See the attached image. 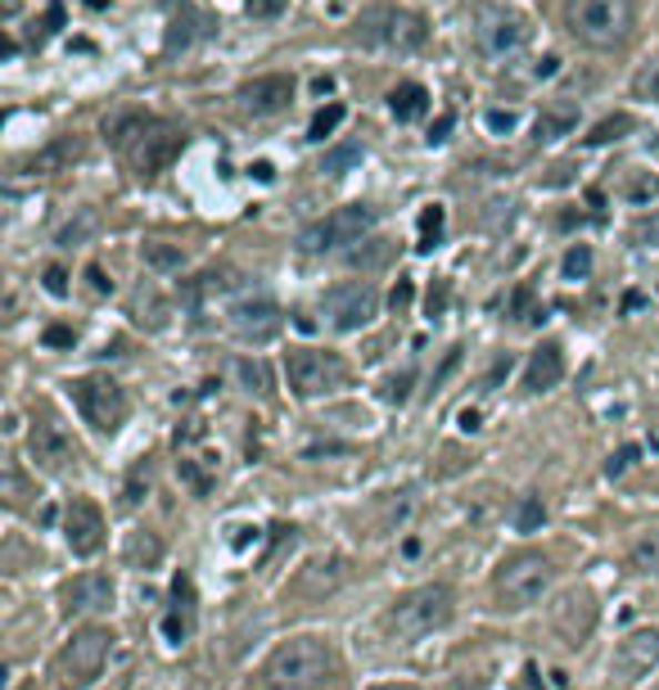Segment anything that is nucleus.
Returning a JSON list of instances; mask_svg holds the SVG:
<instances>
[{
	"instance_id": "nucleus-33",
	"label": "nucleus",
	"mask_w": 659,
	"mask_h": 690,
	"mask_svg": "<svg viewBox=\"0 0 659 690\" xmlns=\"http://www.w3.org/2000/svg\"><path fill=\"white\" fill-rule=\"evenodd\" d=\"M560 271H565V281H587V275H591V248H587V244H574V248L565 253Z\"/></svg>"
},
{
	"instance_id": "nucleus-8",
	"label": "nucleus",
	"mask_w": 659,
	"mask_h": 690,
	"mask_svg": "<svg viewBox=\"0 0 659 690\" xmlns=\"http://www.w3.org/2000/svg\"><path fill=\"white\" fill-rule=\"evenodd\" d=\"M285 375H290V388H294L298 397H321V393H335V388L348 379V366H344V357H335V353L298 348V353L290 357Z\"/></svg>"
},
{
	"instance_id": "nucleus-3",
	"label": "nucleus",
	"mask_w": 659,
	"mask_h": 690,
	"mask_svg": "<svg viewBox=\"0 0 659 690\" xmlns=\"http://www.w3.org/2000/svg\"><path fill=\"white\" fill-rule=\"evenodd\" d=\"M109 655H113V632L109 628H82L69 637V646H63L54 655V686L59 690H87L104 677L109 668Z\"/></svg>"
},
{
	"instance_id": "nucleus-22",
	"label": "nucleus",
	"mask_w": 659,
	"mask_h": 690,
	"mask_svg": "<svg viewBox=\"0 0 659 690\" xmlns=\"http://www.w3.org/2000/svg\"><path fill=\"white\" fill-rule=\"evenodd\" d=\"M388 109H393V118H398V122H416L429 109V91L420 82H403V87L388 91Z\"/></svg>"
},
{
	"instance_id": "nucleus-19",
	"label": "nucleus",
	"mask_w": 659,
	"mask_h": 690,
	"mask_svg": "<svg viewBox=\"0 0 659 690\" xmlns=\"http://www.w3.org/2000/svg\"><path fill=\"white\" fill-rule=\"evenodd\" d=\"M73 456H78V447L69 443V434H63L59 425H37L32 429V460L41 469H63Z\"/></svg>"
},
{
	"instance_id": "nucleus-30",
	"label": "nucleus",
	"mask_w": 659,
	"mask_h": 690,
	"mask_svg": "<svg viewBox=\"0 0 659 690\" xmlns=\"http://www.w3.org/2000/svg\"><path fill=\"white\" fill-rule=\"evenodd\" d=\"M362 163V145L357 141H348V145H339V150H330L325 154V163H321V172H330V176H344L348 168H357Z\"/></svg>"
},
{
	"instance_id": "nucleus-35",
	"label": "nucleus",
	"mask_w": 659,
	"mask_h": 690,
	"mask_svg": "<svg viewBox=\"0 0 659 690\" xmlns=\"http://www.w3.org/2000/svg\"><path fill=\"white\" fill-rule=\"evenodd\" d=\"M176 474H181V483H185V488H190L194 497H209V493H213V483L200 474V465H194V460L181 456V460H176Z\"/></svg>"
},
{
	"instance_id": "nucleus-21",
	"label": "nucleus",
	"mask_w": 659,
	"mask_h": 690,
	"mask_svg": "<svg viewBox=\"0 0 659 690\" xmlns=\"http://www.w3.org/2000/svg\"><path fill=\"white\" fill-rule=\"evenodd\" d=\"M78 154H82L78 135H63V141H54V145H45L41 154H32V159L23 163V172H28V176H50V172H63L69 163H78Z\"/></svg>"
},
{
	"instance_id": "nucleus-39",
	"label": "nucleus",
	"mask_w": 659,
	"mask_h": 690,
	"mask_svg": "<svg viewBox=\"0 0 659 690\" xmlns=\"http://www.w3.org/2000/svg\"><path fill=\"white\" fill-rule=\"evenodd\" d=\"M190 632H194V618H190V613H172L168 623H163V637H168L172 646H181Z\"/></svg>"
},
{
	"instance_id": "nucleus-50",
	"label": "nucleus",
	"mask_w": 659,
	"mask_h": 690,
	"mask_svg": "<svg viewBox=\"0 0 659 690\" xmlns=\"http://www.w3.org/2000/svg\"><path fill=\"white\" fill-rule=\"evenodd\" d=\"M393 307H407L412 303V281H398V285H393V298H388Z\"/></svg>"
},
{
	"instance_id": "nucleus-48",
	"label": "nucleus",
	"mask_w": 659,
	"mask_h": 690,
	"mask_svg": "<svg viewBox=\"0 0 659 690\" xmlns=\"http://www.w3.org/2000/svg\"><path fill=\"white\" fill-rule=\"evenodd\" d=\"M87 281H91L95 294H109V290H113V281L104 275V266H87Z\"/></svg>"
},
{
	"instance_id": "nucleus-54",
	"label": "nucleus",
	"mask_w": 659,
	"mask_h": 690,
	"mask_svg": "<svg viewBox=\"0 0 659 690\" xmlns=\"http://www.w3.org/2000/svg\"><path fill=\"white\" fill-rule=\"evenodd\" d=\"M443 303H447V290L438 285V294H429V316H438V312H443Z\"/></svg>"
},
{
	"instance_id": "nucleus-42",
	"label": "nucleus",
	"mask_w": 659,
	"mask_h": 690,
	"mask_svg": "<svg viewBox=\"0 0 659 690\" xmlns=\"http://www.w3.org/2000/svg\"><path fill=\"white\" fill-rule=\"evenodd\" d=\"M515 122H519V118H515L510 109H493V113H488V131H497V135H510Z\"/></svg>"
},
{
	"instance_id": "nucleus-26",
	"label": "nucleus",
	"mask_w": 659,
	"mask_h": 690,
	"mask_svg": "<svg viewBox=\"0 0 659 690\" xmlns=\"http://www.w3.org/2000/svg\"><path fill=\"white\" fill-rule=\"evenodd\" d=\"M578 126V118L569 113V109H560V113H543L538 122H534V141L538 145H551V141H560V135H569Z\"/></svg>"
},
{
	"instance_id": "nucleus-7",
	"label": "nucleus",
	"mask_w": 659,
	"mask_h": 690,
	"mask_svg": "<svg viewBox=\"0 0 659 690\" xmlns=\"http://www.w3.org/2000/svg\"><path fill=\"white\" fill-rule=\"evenodd\" d=\"M371 226H375V209H366V203H348V209H335L330 217L312 222V226L298 235V244H303V253H330V248L357 244Z\"/></svg>"
},
{
	"instance_id": "nucleus-47",
	"label": "nucleus",
	"mask_w": 659,
	"mask_h": 690,
	"mask_svg": "<svg viewBox=\"0 0 659 690\" xmlns=\"http://www.w3.org/2000/svg\"><path fill=\"white\" fill-rule=\"evenodd\" d=\"M452 126H456V118H452V113H438V122L429 126V145H443V141H447V131H452Z\"/></svg>"
},
{
	"instance_id": "nucleus-4",
	"label": "nucleus",
	"mask_w": 659,
	"mask_h": 690,
	"mask_svg": "<svg viewBox=\"0 0 659 690\" xmlns=\"http://www.w3.org/2000/svg\"><path fill=\"white\" fill-rule=\"evenodd\" d=\"M447 618H452V587L429 582V587L407 591L403 600H393V609L384 613V628L398 641H416V637H429L434 628H443Z\"/></svg>"
},
{
	"instance_id": "nucleus-23",
	"label": "nucleus",
	"mask_w": 659,
	"mask_h": 690,
	"mask_svg": "<svg viewBox=\"0 0 659 690\" xmlns=\"http://www.w3.org/2000/svg\"><path fill=\"white\" fill-rule=\"evenodd\" d=\"M154 118H145V113H118V118H109L104 122V141L109 145H118V150H131L145 135V126H150Z\"/></svg>"
},
{
	"instance_id": "nucleus-1",
	"label": "nucleus",
	"mask_w": 659,
	"mask_h": 690,
	"mask_svg": "<svg viewBox=\"0 0 659 690\" xmlns=\"http://www.w3.org/2000/svg\"><path fill=\"white\" fill-rule=\"evenodd\" d=\"M330 672H335V655H330V646L321 637H290L272 650L267 668H262V677H267L272 690H316Z\"/></svg>"
},
{
	"instance_id": "nucleus-27",
	"label": "nucleus",
	"mask_w": 659,
	"mask_h": 690,
	"mask_svg": "<svg viewBox=\"0 0 659 690\" xmlns=\"http://www.w3.org/2000/svg\"><path fill=\"white\" fill-rule=\"evenodd\" d=\"M637 122H632V113H615V118H606V122H597L587 131V145H610V141H623V135L632 131Z\"/></svg>"
},
{
	"instance_id": "nucleus-34",
	"label": "nucleus",
	"mask_w": 659,
	"mask_h": 690,
	"mask_svg": "<svg viewBox=\"0 0 659 690\" xmlns=\"http://www.w3.org/2000/svg\"><path fill=\"white\" fill-rule=\"evenodd\" d=\"M438 235H443V209H438V203H429V209L420 213V253H429L434 244H438Z\"/></svg>"
},
{
	"instance_id": "nucleus-28",
	"label": "nucleus",
	"mask_w": 659,
	"mask_h": 690,
	"mask_svg": "<svg viewBox=\"0 0 659 690\" xmlns=\"http://www.w3.org/2000/svg\"><path fill=\"white\" fill-rule=\"evenodd\" d=\"M159 556H163V546L150 537V532H131V541H126V565H159Z\"/></svg>"
},
{
	"instance_id": "nucleus-51",
	"label": "nucleus",
	"mask_w": 659,
	"mask_h": 690,
	"mask_svg": "<svg viewBox=\"0 0 659 690\" xmlns=\"http://www.w3.org/2000/svg\"><path fill=\"white\" fill-rule=\"evenodd\" d=\"M59 28H63V6H50V10H45V37L59 32Z\"/></svg>"
},
{
	"instance_id": "nucleus-9",
	"label": "nucleus",
	"mask_w": 659,
	"mask_h": 690,
	"mask_svg": "<svg viewBox=\"0 0 659 690\" xmlns=\"http://www.w3.org/2000/svg\"><path fill=\"white\" fill-rule=\"evenodd\" d=\"M73 402L87 416V425H95L100 434H113L126 416V393L104 379V375H87V379H73Z\"/></svg>"
},
{
	"instance_id": "nucleus-52",
	"label": "nucleus",
	"mask_w": 659,
	"mask_h": 690,
	"mask_svg": "<svg viewBox=\"0 0 659 690\" xmlns=\"http://www.w3.org/2000/svg\"><path fill=\"white\" fill-rule=\"evenodd\" d=\"M460 429L475 434V429H479V410H460Z\"/></svg>"
},
{
	"instance_id": "nucleus-6",
	"label": "nucleus",
	"mask_w": 659,
	"mask_h": 690,
	"mask_svg": "<svg viewBox=\"0 0 659 690\" xmlns=\"http://www.w3.org/2000/svg\"><path fill=\"white\" fill-rule=\"evenodd\" d=\"M551 578H556L551 560L538 556V550H524V556H515V560L501 565L497 596H501L506 609H529V605H538L551 591Z\"/></svg>"
},
{
	"instance_id": "nucleus-17",
	"label": "nucleus",
	"mask_w": 659,
	"mask_h": 690,
	"mask_svg": "<svg viewBox=\"0 0 659 690\" xmlns=\"http://www.w3.org/2000/svg\"><path fill=\"white\" fill-rule=\"evenodd\" d=\"M379 23L384 28H375V41H384L388 50H403L407 54V50H420L429 41V23L420 14H412V10H384Z\"/></svg>"
},
{
	"instance_id": "nucleus-20",
	"label": "nucleus",
	"mask_w": 659,
	"mask_h": 690,
	"mask_svg": "<svg viewBox=\"0 0 659 690\" xmlns=\"http://www.w3.org/2000/svg\"><path fill=\"white\" fill-rule=\"evenodd\" d=\"M565 379V353L556 348V343H543V348L529 357V366H524V388L529 393H547Z\"/></svg>"
},
{
	"instance_id": "nucleus-11",
	"label": "nucleus",
	"mask_w": 659,
	"mask_h": 690,
	"mask_svg": "<svg viewBox=\"0 0 659 690\" xmlns=\"http://www.w3.org/2000/svg\"><path fill=\"white\" fill-rule=\"evenodd\" d=\"M325 316L335 329H362L379 316V290L366 285V281H353V285H335L325 298H321Z\"/></svg>"
},
{
	"instance_id": "nucleus-15",
	"label": "nucleus",
	"mask_w": 659,
	"mask_h": 690,
	"mask_svg": "<svg viewBox=\"0 0 659 690\" xmlns=\"http://www.w3.org/2000/svg\"><path fill=\"white\" fill-rule=\"evenodd\" d=\"M281 307L272 298H240L231 307V329L244 338V343H272L281 334Z\"/></svg>"
},
{
	"instance_id": "nucleus-32",
	"label": "nucleus",
	"mask_w": 659,
	"mask_h": 690,
	"mask_svg": "<svg viewBox=\"0 0 659 690\" xmlns=\"http://www.w3.org/2000/svg\"><path fill=\"white\" fill-rule=\"evenodd\" d=\"M145 262L154 271H181L185 266V253L176 244H145Z\"/></svg>"
},
{
	"instance_id": "nucleus-43",
	"label": "nucleus",
	"mask_w": 659,
	"mask_h": 690,
	"mask_svg": "<svg viewBox=\"0 0 659 690\" xmlns=\"http://www.w3.org/2000/svg\"><path fill=\"white\" fill-rule=\"evenodd\" d=\"M637 456H641V447H632V443H628V447H623L619 456H610V465H606V474H610V478H619V474H623V469H628V465H632Z\"/></svg>"
},
{
	"instance_id": "nucleus-37",
	"label": "nucleus",
	"mask_w": 659,
	"mask_h": 690,
	"mask_svg": "<svg viewBox=\"0 0 659 690\" xmlns=\"http://www.w3.org/2000/svg\"><path fill=\"white\" fill-rule=\"evenodd\" d=\"M632 95H637V100H659V63L641 68V73L632 78Z\"/></svg>"
},
{
	"instance_id": "nucleus-53",
	"label": "nucleus",
	"mask_w": 659,
	"mask_h": 690,
	"mask_svg": "<svg viewBox=\"0 0 659 690\" xmlns=\"http://www.w3.org/2000/svg\"><path fill=\"white\" fill-rule=\"evenodd\" d=\"M253 176H257V181H262V185H267V181H272V176H276V168H272V163H253Z\"/></svg>"
},
{
	"instance_id": "nucleus-36",
	"label": "nucleus",
	"mask_w": 659,
	"mask_h": 690,
	"mask_svg": "<svg viewBox=\"0 0 659 690\" xmlns=\"http://www.w3.org/2000/svg\"><path fill=\"white\" fill-rule=\"evenodd\" d=\"M91 231H95V213L87 209V213H82L78 222H69V226L59 231V244H63V248H73V244H82V240H87Z\"/></svg>"
},
{
	"instance_id": "nucleus-45",
	"label": "nucleus",
	"mask_w": 659,
	"mask_h": 690,
	"mask_svg": "<svg viewBox=\"0 0 659 690\" xmlns=\"http://www.w3.org/2000/svg\"><path fill=\"white\" fill-rule=\"evenodd\" d=\"M628 199H637V203H646V199H659V181H655V176H641V181H632Z\"/></svg>"
},
{
	"instance_id": "nucleus-24",
	"label": "nucleus",
	"mask_w": 659,
	"mask_h": 690,
	"mask_svg": "<svg viewBox=\"0 0 659 690\" xmlns=\"http://www.w3.org/2000/svg\"><path fill=\"white\" fill-rule=\"evenodd\" d=\"M339 582H344V560H316V565H307V574L298 578V591H303V596H321V591L339 587Z\"/></svg>"
},
{
	"instance_id": "nucleus-18",
	"label": "nucleus",
	"mask_w": 659,
	"mask_h": 690,
	"mask_svg": "<svg viewBox=\"0 0 659 690\" xmlns=\"http://www.w3.org/2000/svg\"><path fill=\"white\" fill-rule=\"evenodd\" d=\"M113 605V582L104 574H82L69 582V591H63V609L69 613H100Z\"/></svg>"
},
{
	"instance_id": "nucleus-38",
	"label": "nucleus",
	"mask_w": 659,
	"mask_h": 690,
	"mask_svg": "<svg viewBox=\"0 0 659 690\" xmlns=\"http://www.w3.org/2000/svg\"><path fill=\"white\" fill-rule=\"evenodd\" d=\"M240 379H244L249 388H257V393L272 388V375H267V366H262V362H240Z\"/></svg>"
},
{
	"instance_id": "nucleus-56",
	"label": "nucleus",
	"mask_w": 659,
	"mask_h": 690,
	"mask_svg": "<svg viewBox=\"0 0 659 690\" xmlns=\"http://www.w3.org/2000/svg\"><path fill=\"white\" fill-rule=\"evenodd\" d=\"M19 690H37V686H19Z\"/></svg>"
},
{
	"instance_id": "nucleus-16",
	"label": "nucleus",
	"mask_w": 659,
	"mask_h": 690,
	"mask_svg": "<svg viewBox=\"0 0 659 690\" xmlns=\"http://www.w3.org/2000/svg\"><path fill=\"white\" fill-rule=\"evenodd\" d=\"M659 668V632L655 628H641V632H628L615 650V677L619 681H641Z\"/></svg>"
},
{
	"instance_id": "nucleus-12",
	"label": "nucleus",
	"mask_w": 659,
	"mask_h": 690,
	"mask_svg": "<svg viewBox=\"0 0 659 690\" xmlns=\"http://www.w3.org/2000/svg\"><path fill=\"white\" fill-rule=\"evenodd\" d=\"M551 628L565 646H582L591 637V628H597V600H591V591H582V587L565 591L551 605Z\"/></svg>"
},
{
	"instance_id": "nucleus-10",
	"label": "nucleus",
	"mask_w": 659,
	"mask_h": 690,
	"mask_svg": "<svg viewBox=\"0 0 659 690\" xmlns=\"http://www.w3.org/2000/svg\"><path fill=\"white\" fill-rule=\"evenodd\" d=\"M181 145H185V131L176 122H150L141 141L126 150V163H131L136 176H159V172H168L176 163Z\"/></svg>"
},
{
	"instance_id": "nucleus-25",
	"label": "nucleus",
	"mask_w": 659,
	"mask_h": 690,
	"mask_svg": "<svg viewBox=\"0 0 659 690\" xmlns=\"http://www.w3.org/2000/svg\"><path fill=\"white\" fill-rule=\"evenodd\" d=\"M628 565H632V574H659V528H650L632 541Z\"/></svg>"
},
{
	"instance_id": "nucleus-44",
	"label": "nucleus",
	"mask_w": 659,
	"mask_h": 690,
	"mask_svg": "<svg viewBox=\"0 0 659 690\" xmlns=\"http://www.w3.org/2000/svg\"><path fill=\"white\" fill-rule=\"evenodd\" d=\"M637 244H641V248H659V213L646 217V222L637 226Z\"/></svg>"
},
{
	"instance_id": "nucleus-5",
	"label": "nucleus",
	"mask_w": 659,
	"mask_h": 690,
	"mask_svg": "<svg viewBox=\"0 0 659 690\" xmlns=\"http://www.w3.org/2000/svg\"><path fill=\"white\" fill-rule=\"evenodd\" d=\"M529 41H534V28H529V19L515 14V10L484 6L475 14V45H479V54L488 63H506V59L524 54V50H529Z\"/></svg>"
},
{
	"instance_id": "nucleus-41",
	"label": "nucleus",
	"mask_w": 659,
	"mask_h": 690,
	"mask_svg": "<svg viewBox=\"0 0 659 690\" xmlns=\"http://www.w3.org/2000/svg\"><path fill=\"white\" fill-rule=\"evenodd\" d=\"M45 290H50L54 298L69 294V271H63V266H45Z\"/></svg>"
},
{
	"instance_id": "nucleus-46",
	"label": "nucleus",
	"mask_w": 659,
	"mask_h": 690,
	"mask_svg": "<svg viewBox=\"0 0 659 690\" xmlns=\"http://www.w3.org/2000/svg\"><path fill=\"white\" fill-rule=\"evenodd\" d=\"M73 338H78V334H73L69 325H50V329H45V343H50V348H73Z\"/></svg>"
},
{
	"instance_id": "nucleus-14",
	"label": "nucleus",
	"mask_w": 659,
	"mask_h": 690,
	"mask_svg": "<svg viewBox=\"0 0 659 690\" xmlns=\"http://www.w3.org/2000/svg\"><path fill=\"white\" fill-rule=\"evenodd\" d=\"M63 541H69L73 556H95L104 546V515L95 501L73 497L69 510H63Z\"/></svg>"
},
{
	"instance_id": "nucleus-13",
	"label": "nucleus",
	"mask_w": 659,
	"mask_h": 690,
	"mask_svg": "<svg viewBox=\"0 0 659 690\" xmlns=\"http://www.w3.org/2000/svg\"><path fill=\"white\" fill-rule=\"evenodd\" d=\"M235 100H240V113H249V118H272V113H285V109H290V100H294V78H285V73L253 78V82H244V87L235 91Z\"/></svg>"
},
{
	"instance_id": "nucleus-40",
	"label": "nucleus",
	"mask_w": 659,
	"mask_h": 690,
	"mask_svg": "<svg viewBox=\"0 0 659 690\" xmlns=\"http://www.w3.org/2000/svg\"><path fill=\"white\" fill-rule=\"evenodd\" d=\"M244 6H249L253 19H276V14H285V0H244Z\"/></svg>"
},
{
	"instance_id": "nucleus-49",
	"label": "nucleus",
	"mask_w": 659,
	"mask_h": 690,
	"mask_svg": "<svg viewBox=\"0 0 659 690\" xmlns=\"http://www.w3.org/2000/svg\"><path fill=\"white\" fill-rule=\"evenodd\" d=\"M556 73H560V54H547V59H538L534 78H556Z\"/></svg>"
},
{
	"instance_id": "nucleus-2",
	"label": "nucleus",
	"mask_w": 659,
	"mask_h": 690,
	"mask_svg": "<svg viewBox=\"0 0 659 690\" xmlns=\"http://www.w3.org/2000/svg\"><path fill=\"white\" fill-rule=\"evenodd\" d=\"M565 19H569L578 41L597 45V50H615V45H623L632 37L637 6L632 0H569Z\"/></svg>"
},
{
	"instance_id": "nucleus-31",
	"label": "nucleus",
	"mask_w": 659,
	"mask_h": 690,
	"mask_svg": "<svg viewBox=\"0 0 659 690\" xmlns=\"http://www.w3.org/2000/svg\"><path fill=\"white\" fill-rule=\"evenodd\" d=\"M543 524H547V506H543V497H524L519 510H515V528H519V532H538Z\"/></svg>"
},
{
	"instance_id": "nucleus-55",
	"label": "nucleus",
	"mask_w": 659,
	"mask_h": 690,
	"mask_svg": "<svg viewBox=\"0 0 659 690\" xmlns=\"http://www.w3.org/2000/svg\"><path fill=\"white\" fill-rule=\"evenodd\" d=\"M375 690H407V686H375Z\"/></svg>"
},
{
	"instance_id": "nucleus-29",
	"label": "nucleus",
	"mask_w": 659,
	"mask_h": 690,
	"mask_svg": "<svg viewBox=\"0 0 659 690\" xmlns=\"http://www.w3.org/2000/svg\"><path fill=\"white\" fill-rule=\"evenodd\" d=\"M344 113H348L344 104H325V109L312 118V126H307V141H316V145H321L325 135H335V131H339V122H344Z\"/></svg>"
}]
</instances>
